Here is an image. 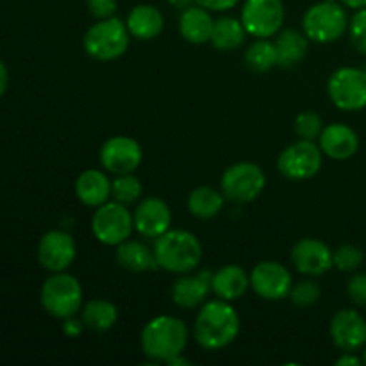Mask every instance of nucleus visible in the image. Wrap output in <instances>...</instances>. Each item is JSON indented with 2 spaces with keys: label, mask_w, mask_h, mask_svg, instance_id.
<instances>
[{
  "label": "nucleus",
  "mask_w": 366,
  "mask_h": 366,
  "mask_svg": "<svg viewBox=\"0 0 366 366\" xmlns=\"http://www.w3.org/2000/svg\"><path fill=\"white\" fill-rule=\"evenodd\" d=\"M242 320L231 302L211 300L200 307L193 325L195 342L206 350H220L231 345L239 335Z\"/></svg>",
  "instance_id": "f257e3e1"
},
{
  "label": "nucleus",
  "mask_w": 366,
  "mask_h": 366,
  "mask_svg": "<svg viewBox=\"0 0 366 366\" xmlns=\"http://www.w3.org/2000/svg\"><path fill=\"white\" fill-rule=\"evenodd\" d=\"M188 345V327L177 317L161 315L152 318L142 331V349L149 360L168 363L181 356Z\"/></svg>",
  "instance_id": "f03ea898"
},
{
  "label": "nucleus",
  "mask_w": 366,
  "mask_h": 366,
  "mask_svg": "<svg viewBox=\"0 0 366 366\" xmlns=\"http://www.w3.org/2000/svg\"><path fill=\"white\" fill-rule=\"evenodd\" d=\"M157 264L170 274H189L202 261V245L193 232L170 229L156 239L154 247Z\"/></svg>",
  "instance_id": "7ed1b4c3"
},
{
  "label": "nucleus",
  "mask_w": 366,
  "mask_h": 366,
  "mask_svg": "<svg viewBox=\"0 0 366 366\" xmlns=\"http://www.w3.org/2000/svg\"><path fill=\"white\" fill-rule=\"evenodd\" d=\"M131 32L127 24L117 16L97 20L86 31L82 45L86 54L97 61H114L124 56L129 49Z\"/></svg>",
  "instance_id": "20e7f679"
},
{
  "label": "nucleus",
  "mask_w": 366,
  "mask_h": 366,
  "mask_svg": "<svg viewBox=\"0 0 366 366\" xmlns=\"http://www.w3.org/2000/svg\"><path fill=\"white\" fill-rule=\"evenodd\" d=\"M302 31L315 43H332L349 31L345 6L336 0H322L304 13Z\"/></svg>",
  "instance_id": "39448f33"
},
{
  "label": "nucleus",
  "mask_w": 366,
  "mask_h": 366,
  "mask_svg": "<svg viewBox=\"0 0 366 366\" xmlns=\"http://www.w3.org/2000/svg\"><path fill=\"white\" fill-rule=\"evenodd\" d=\"M82 299L81 282L64 272H56L41 286L43 310L59 320L75 317L82 310Z\"/></svg>",
  "instance_id": "423d86ee"
},
{
  "label": "nucleus",
  "mask_w": 366,
  "mask_h": 366,
  "mask_svg": "<svg viewBox=\"0 0 366 366\" xmlns=\"http://www.w3.org/2000/svg\"><path fill=\"white\" fill-rule=\"evenodd\" d=\"M267 177L261 167L250 161H239L224 172L220 189L225 200L234 204H249L263 193Z\"/></svg>",
  "instance_id": "0eeeda50"
},
{
  "label": "nucleus",
  "mask_w": 366,
  "mask_h": 366,
  "mask_svg": "<svg viewBox=\"0 0 366 366\" xmlns=\"http://www.w3.org/2000/svg\"><path fill=\"white\" fill-rule=\"evenodd\" d=\"M92 231L104 245L118 247L131 238L134 231V218L129 213L127 206L113 200L97 207L92 218Z\"/></svg>",
  "instance_id": "6e6552de"
},
{
  "label": "nucleus",
  "mask_w": 366,
  "mask_h": 366,
  "mask_svg": "<svg viewBox=\"0 0 366 366\" xmlns=\"http://www.w3.org/2000/svg\"><path fill=\"white\" fill-rule=\"evenodd\" d=\"M331 102L342 111H361L366 107V70L343 66L332 71L327 81Z\"/></svg>",
  "instance_id": "1a4fd4ad"
},
{
  "label": "nucleus",
  "mask_w": 366,
  "mask_h": 366,
  "mask_svg": "<svg viewBox=\"0 0 366 366\" xmlns=\"http://www.w3.org/2000/svg\"><path fill=\"white\" fill-rule=\"evenodd\" d=\"M324 152L310 139H299L286 147L277 159V168L290 181H306L320 172Z\"/></svg>",
  "instance_id": "9d476101"
},
{
  "label": "nucleus",
  "mask_w": 366,
  "mask_h": 366,
  "mask_svg": "<svg viewBox=\"0 0 366 366\" xmlns=\"http://www.w3.org/2000/svg\"><path fill=\"white\" fill-rule=\"evenodd\" d=\"M242 24L254 38L277 36L285 24V4L282 0H245Z\"/></svg>",
  "instance_id": "9b49d317"
},
{
  "label": "nucleus",
  "mask_w": 366,
  "mask_h": 366,
  "mask_svg": "<svg viewBox=\"0 0 366 366\" xmlns=\"http://www.w3.org/2000/svg\"><path fill=\"white\" fill-rule=\"evenodd\" d=\"M293 286L292 274L277 261H261L250 272V288L264 300H282Z\"/></svg>",
  "instance_id": "f8f14e48"
},
{
  "label": "nucleus",
  "mask_w": 366,
  "mask_h": 366,
  "mask_svg": "<svg viewBox=\"0 0 366 366\" xmlns=\"http://www.w3.org/2000/svg\"><path fill=\"white\" fill-rule=\"evenodd\" d=\"M142 161V145L129 136H113L100 149V164L109 174H134Z\"/></svg>",
  "instance_id": "ddd939ff"
},
{
  "label": "nucleus",
  "mask_w": 366,
  "mask_h": 366,
  "mask_svg": "<svg viewBox=\"0 0 366 366\" xmlns=\"http://www.w3.org/2000/svg\"><path fill=\"white\" fill-rule=\"evenodd\" d=\"M77 247L74 238L64 231H49L38 243V261L45 270L64 272L75 259Z\"/></svg>",
  "instance_id": "4468645a"
},
{
  "label": "nucleus",
  "mask_w": 366,
  "mask_h": 366,
  "mask_svg": "<svg viewBox=\"0 0 366 366\" xmlns=\"http://www.w3.org/2000/svg\"><path fill=\"white\" fill-rule=\"evenodd\" d=\"M332 343L343 352H356L366 345V318L356 310H340L329 325Z\"/></svg>",
  "instance_id": "2eb2a0df"
},
{
  "label": "nucleus",
  "mask_w": 366,
  "mask_h": 366,
  "mask_svg": "<svg viewBox=\"0 0 366 366\" xmlns=\"http://www.w3.org/2000/svg\"><path fill=\"white\" fill-rule=\"evenodd\" d=\"M293 267L307 277H320L327 274L332 264V250L327 243L317 238H304L292 249Z\"/></svg>",
  "instance_id": "dca6fc26"
},
{
  "label": "nucleus",
  "mask_w": 366,
  "mask_h": 366,
  "mask_svg": "<svg viewBox=\"0 0 366 366\" xmlns=\"http://www.w3.org/2000/svg\"><path fill=\"white\" fill-rule=\"evenodd\" d=\"M132 218H134V231H138L143 238L157 239L170 231L172 211L168 204L157 197L143 199L136 207Z\"/></svg>",
  "instance_id": "f3484780"
},
{
  "label": "nucleus",
  "mask_w": 366,
  "mask_h": 366,
  "mask_svg": "<svg viewBox=\"0 0 366 366\" xmlns=\"http://www.w3.org/2000/svg\"><path fill=\"white\" fill-rule=\"evenodd\" d=\"M213 272L200 270L197 274H181L172 285V300L182 310H195L202 306L209 292H213Z\"/></svg>",
  "instance_id": "a211bd4d"
},
{
  "label": "nucleus",
  "mask_w": 366,
  "mask_h": 366,
  "mask_svg": "<svg viewBox=\"0 0 366 366\" xmlns=\"http://www.w3.org/2000/svg\"><path fill=\"white\" fill-rule=\"evenodd\" d=\"M324 156L336 161H345L356 156L360 149V138L352 127L345 124H331L324 127L320 138H318Z\"/></svg>",
  "instance_id": "6ab92c4d"
},
{
  "label": "nucleus",
  "mask_w": 366,
  "mask_h": 366,
  "mask_svg": "<svg viewBox=\"0 0 366 366\" xmlns=\"http://www.w3.org/2000/svg\"><path fill=\"white\" fill-rule=\"evenodd\" d=\"M213 25L214 20L211 16V11L199 4L182 9L181 16H179L181 36L193 45H202V43L209 41L211 34H213Z\"/></svg>",
  "instance_id": "aec40b11"
},
{
  "label": "nucleus",
  "mask_w": 366,
  "mask_h": 366,
  "mask_svg": "<svg viewBox=\"0 0 366 366\" xmlns=\"http://www.w3.org/2000/svg\"><path fill=\"white\" fill-rule=\"evenodd\" d=\"M213 293L222 300L234 302L250 288V275L238 264H225L213 274Z\"/></svg>",
  "instance_id": "412c9836"
},
{
  "label": "nucleus",
  "mask_w": 366,
  "mask_h": 366,
  "mask_svg": "<svg viewBox=\"0 0 366 366\" xmlns=\"http://www.w3.org/2000/svg\"><path fill=\"white\" fill-rule=\"evenodd\" d=\"M75 195L84 206L99 207L111 197V181L104 172L84 170L75 181Z\"/></svg>",
  "instance_id": "4be33fe9"
},
{
  "label": "nucleus",
  "mask_w": 366,
  "mask_h": 366,
  "mask_svg": "<svg viewBox=\"0 0 366 366\" xmlns=\"http://www.w3.org/2000/svg\"><path fill=\"white\" fill-rule=\"evenodd\" d=\"M164 27L163 13L156 6L150 4H139L132 7L127 16V29L132 38L149 41V39L157 38Z\"/></svg>",
  "instance_id": "5701e85b"
},
{
  "label": "nucleus",
  "mask_w": 366,
  "mask_h": 366,
  "mask_svg": "<svg viewBox=\"0 0 366 366\" xmlns=\"http://www.w3.org/2000/svg\"><path fill=\"white\" fill-rule=\"evenodd\" d=\"M117 261L124 270L132 274H143L159 268L154 250L138 239H125L120 243L117 249Z\"/></svg>",
  "instance_id": "b1692460"
},
{
  "label": "nucleus",
  "mask_w": 366,
  "mask_h": 366,
  "mask_svg": "<svg viewBox=\"0 0 366 366\" xmlns=\"http://www.w3.org/2000/svg\"><path fill=\"white\" fill-rule=\"evenodd\" d=\"M274 45L277 52V66L293 68L306 57L310 50V38L295 29H281Z\"/></svg>",
  "instance_id": "393cba45"
},
{
  "label": "nucleus",
  "mask_w": 366,
  "mask_h": 366,
  "mask_svg": "<svg viewBox=\"0 0 366 366\" xmlns=\"http://www.w3.org/2000/svg\"><path fill=\"white\" fill-rule=\"evenodd\" d=\"M247 29L242 24V20L234 16H222L214 20L213 34H211L209 41L213 43L214 49L224 50V52H231V50L239 49L245 43Z\"/></svg>",
  "instance_id": "a878e982"
},
{
  "label": "nucleus",
  "mask_w": 366,
  "mask_h": 366,
  "mask_svg": "<svg viewBox=\"0 0 366 366\" xmlns=\"http://www.w3.org/2000/svg\"><path fill=\"white\" fill-rule=\"evenodd\" d=\"M225 204V197L222 189L209 188V186H199L188 195L189 213L200 220H209L222 213Z\"/></svg>",
  "instance_id": "bb28decb"
},
{
  "label": "nucleus",
  "mask_w": 366,
  "mask_h": 366,
  "mask_svg": "<svg viewBox=\"0 0 366 366\" xmlns=\"http://www.w3.org/2000/svg\"><path fill=\"white\" fill-rule=\"evenodd\" d=\"M81 318L89 331L106 332L117 324L118 310L109 300L95 299L84 304V307L81 310Z\"/></svg>",
  "instance_id": "cd10ccee"
},
{
  "label": "nucleus",
  "mask_w": 366,
  "mask_h": 366,
  "mask_svg": "<svg viewBox=\"0 0 366 366\" xmlns=\"http://www.w3.org/2000/svg\"><path fill=\"white\" fill-rule=\"evenodd\" d=\"M245 66L254 74H267L277 66V52L274 41L268 38H257L245 52Z\"/></svg>",
  "instance_id": "c85d7f7f"
},
{
  "label": "nucleus",
  "mask_w": 366,
  "mask_h": 366,
  "mask_svg": "<svg viewBox=\"0 0 366 366\" xmlns=\"http://www.w3.org/2000/svg\"><path fill=\"white\" fill-rule=\"evenodd\" d=\"M143 186L134 174H122L111 181V197L114 202H120L124 206L138 202L142 199Z\"/></svg>",
  "instance_id": "c756f323"
},
{
  "label": "nucleus",
  "mask_w": 366,
  "mask_h": 366,
  "mask_svg": "<svg viewBox=\"0 0 366 366\" xmlns=\"http://www.w3.org/2000/svg\"><path fill=\"white\" fill-rule=\"evenodd\" d=\"M293 129H295V134L299 136V139L315 142L317 138H320L322 131H324V122H322L320 114H317L315 111H304L295 118Z\"/></svg>",
  "instance_id": "7c9ffc66"
},
{
  "label": "nucleus",
  "mask_w": 366,
  "mask_h": 366,
  "mask_svg": "<svg viewBox=\"0 0 366 366\" xmlns=\"http://www.w3.org/2000/svg\"><path fill=\"white\" fill-rule=\"evenodd\" d=\"M322 295V290L318 286L317 281L313 279H304L299 285H293L290 290V300L293 302V306L297 307H310L313 304L318 302Z\"/></svg>",
  "instance_id": "2f4dec72"
},
{
  "label": "nucleus",
  "mask_w": 366,
  "mask_h": 366,
  "mask_svg": "<svg viewBox=\"0 0 366 366\" xmlns=\"http://www.w3.org/2000/svg\"><path fill=\"white\" fill-rule=\"evenodd\" d=\"M365 254L356 245H342L332 252V264L340 272H356L363 264Z\"/></svg>",
  "instance_id": "473e14b6"
},
{
  "label": "nucleus",
  "mask_w": 366,
  "mask_h": 366,
  "mask_svg": "<svg viewBox=\"0 0 366 366\" xmlns=\"http://www.w3.org/2000/svg\"><path fill=\"white\" fill-rule=\"evenodd\" d=\"M349 38L357 52L366 54V7L357 9L349 20Z\"/></svg>",
  "instance_id": "72a5a7b5"
},
{
  "label": "nucleus",
  "mask_w": 366,
  "mask_h": 366,
  "mask_svg": "<svg viewBox=\"0 0 366 366\" xmlns=\"http://www.w3.org/2000/svg\"><path fill=\"white\" fill-rule=\"evenodd\" d=\"M347 293L357 307L366 310V274L352 275L349 285H347Z\"/></svg>",
  "instance_id": "f704fd0d"
},
{
  "label": "nucleus",
  "mask_w": 366,
  "mask_h": 366,
  "mask_svg": "<svg viewBox=\"0 0 366 366\" xmlns=\"http://www.w3.org/2000/svg\"><path fill=\"white\" fill-rule=\"evenodd\" d=\"M86 6H88L89 14H92L93 18H97V20L114 16V13H117L118 9L117 0H88Z\"/></svg>",
  "instance_id": "c9c22d12"
},
{
  "label": "nucleus",
  "mask_w": 366,
  "mask_h": 366,
  "mask_svg": "<svg viewBox=\"0 0 366 366\" xmlns=\"http://www.w3.org/2000/svg\"><path fill=\"white\" fill-rule=\"evenodd\" d=\"M242 0H195V4L206 7L207 11H214V13H224V11L236 7Z\"/></svg>",
  "instance_id": "e433bc0d"
},
{
  "label": "nucleus",
  "mask_w": 366,
  "mask_h": 366,
  "mask_svg": "<svg viewBox=\"0 0 366 366\" xmlns=\"http://www.w3.org/2000/svg\"><path fill=\"white\" fill-rule=\"evenodd\" d=\"M84 322L77 320L75 317H70V318H64L63 320V332L66 336H70V338H77V336H81V332L84 331Z\"/></svg>",
  "instance_id": "4c0bfd02"
},
{
  "label": "nucleus",
  "mask_w": 366,
  "mask_h": 366,
  "mask_svg": "<svg viewBox=\"0 0 366 366\" xmlns=\"http://www.w3.org/2000/svg\"><path fill=\"white\" fill-rule=\"evenodd\" d=\"M361 363H363V360H360L354 352H345L342 357L336 360V365L338 366H360Z\"/></svg>",
  "instance_id": "58836bf2"
},
{
  "label": "nucleus",
  "mask_w": 366,
  "mask_h": 366,
  "mask_svg": "<svg viewBox=\"0 0 366 366\" xmlns=\"http://www.w3.org/2000/svg\"><path fill=\"white\" fill-rule=\"evenodd\" d=\"M7 84H9V74H7L6 64L0 61V97L7 92Z\"/></svg>",
  "instance_id": "ea45409f"
},
{
  "label": "nucleus",
  "mask_w": 366,
  "mask_h": 366,
  "mask_svg": "<svg viewBox=\"0 0 366 366\" xmlns=\"http://www.w3.org/2000/svg\"><path fill=\"white\" fill-rule=\"evenodd\" d=\"M340 2L343 4L345 7H349V9H365L366 7V0H340Z\"/></svg>",
  "instance_id": "a19ab883"
},
{
  "label": "nucleus",
  "mask_w": 366,
  "mask_h": 366,
  "mask_svg": "<svg viewBox=\"0 0 366 366\" xmlns=\"http://www.w3.org/2000/svg\"><path fill=\"white\" fill-rule=\"evenodd\" d=\"M168 2H170L174 7H177V9H186V7L192 6L195 0H168Z\"/></svg>",
  "instance_id": "79ce46f5"
},
{
  "label": "nucleus",
  "mask_w": 366,
  "mask_h": 366,
  "mask_svg": "<svg viewBox=\"0 0 366 366\" xmlns=\"http://www.w3.org/2000/svg\"><path fill=\"white\" fill-rule=\"evenodd\" d=\"M361 360H363V363L366 365V345H365V350H363V357H361Z\"/></svg>",
  "instance_id": "37998d69"
}]
</instances>
